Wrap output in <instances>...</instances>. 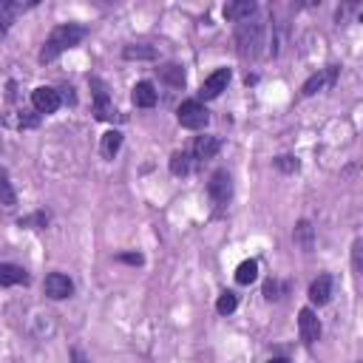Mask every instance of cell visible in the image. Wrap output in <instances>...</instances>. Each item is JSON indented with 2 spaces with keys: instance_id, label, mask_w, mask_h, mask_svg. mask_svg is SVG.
<instances>
[{
  "instance_id": "cell-17",
  "label": "cell",
  "mask_w": 363,
  "mask_h": 363,
  "mask_svg": "<svg viewBox=\"0 0 363 363\" xmlns=\"http://www.w3.org/2000/svg\"><path fill=\"white\" fill-rule=\"evenodd\" d=\"M119 147H122V133H119V130H108V133H102V145H99V150H102L105 159H113V156L119 153Z\"/></svg>"
},
{
  "instance_id": "cell-21",
  "label": "cell",
  "mask_w": 363,
  "mask_h": 363,
  "mask_svg": "<svg viewBox=\"0 0 363 363\" xmlns=\"http://www.w3.org/2000/svg\"><path fill=\"white\" fill-rule=\"evenodd\" d=\"M170 173H173V176H184V173H190V153L176 150V153L170 156Z\"/></svg>"
},
{
  "instance_id": "cell-15",
  "label": "cell",
  "mask_w": 363,
  "mask_h": 363,
  "mask_svg": "<svg viewBox=\"0 0 363 363\" xmlns=\"http://www.w3.org/2000/svg\"><path fill=\"white\" fill-rule=\"evenodd\" d=\"M292 238H295V244H298L303 252H312V247H315V227L303 218V221H298V224H295Z\"/></svg>"
},
{
  "instance_id": "cell-1",
  "label": "cell",
  "mask_w": 363,
  "mask_h": 363,
  "mask_svg": "<svg viewBox=\"0 0 363 363\" xmlns=\"http://www.w3.org/2000/svg\"><path fill=\"white\" fill-rule=\"evenodd\" d=\"M85 34H88L85 26H74V23H68V26H57V28L48 34L45 45L40 48V62H54L62 51H68V48H74L77 43H82Z\"/></svg>"
},
{
  "instance_id": "cell-14",
  "label": "cell",
  "mask_w": 363,
  "mask_h": 363,
  "mask_svg": "<svg viewBox=\"0 0 363 363\" xmlns=\"http://www.w3.org/2000/svg\"><path fill=\"white\" fill-rule=\"evenodd\" d=\"M329 295H332V278L329 275H318L312 281V286H309V301L318 303V306H323L329 301Z\"/></svg>"
},
{
  "instance_id": "cell-24",
  "label": "cell",
  "mask_w": 363,
  "mask_h": 363,
  "mask_svg": "<svg viewBox=\"0 0 363 363\" xmlns=\"http://www.w3.org/2000/svg\"><path fill=\"white\" fill-rule=\"evenodd\" d=\"M272 164H275V170H281V173H295V170L301 167V162H298L295 156H278Z\"/></svg>"
},
{
  "instance_id": "cell-16",
  "label": "cell",
  "mask_w": 363,
  "mask_h": 363,
  "mask_svg": "<svg viewBox=\"0 0 363 363\" xmlns=\"http://www.w3.org/2000/svg\"><path fill=\"white\" fill-rule=\"evenodd\" d=\"M0 284H3V286L28 284V272H26L23 267H14V264H0Z\"/></svg>"
},
{
  "instance_id": "cell-31",
  "label": "cell",
  "mask_w": 363,
  "mask_h": 363,
  "mask_svg": "<svg viewBox=\"0 0 363 363\" xmlns=\"http://www.w3.org/2000/svg\"><path fill=\"white\" fill-rule=\"evenodd\" d=\"M62 99H65V102H74V94H71V88H62Z\"/></svg>"
},
{
  "instance_id": "cell-25",
  "label": "cell",
  "mask_w": 363,
  "mask_h": 363,
  "mask_svg": "<svg viewBox=\"0 0 363 363\" xmlns=\"http://www.w3.org/2000/svg\"><path fill=\"white\" fill-rule=\"evenodd\" d=\"M45 224H48V213H43V210L20 218V227H45Z\"/></svg>"
},
{
  "instance_id": "cell-3",
  "label": "cell",
  "mask_w": 363,
  "mask_h": 363,
  "mask_svg": "<svg viewBox=\"0 0 363 363\" xmlns=\"http://www.w3.org/2000/svg\"><path fill=\"white\" fill-rule=\"evenodd\" d=\"M176 119H179V125H182V128H187V130H201V128L207 125L210 113H207V108H204L199 99H187V102H182V105H179Z\"/></svg>"
},
{
  "instance_id": "cell-7",
  "label": "cell",
  "mask_w": 363,
  "mask_h": 363,
  "mask_svg": "<svg viewBox=\"0 0 363 363\" xmlns=\"http://www.w3.org/2000/svg\"><path fill=\"white\" fill-rule=\"evenodd\" d=\"M31 105L37 113H54L60 105H62V94L57 88H48V85H40L31 91Z\"/></svg>"
},
{
  "instance_id": "cell-10",
  "label": "cell",
  "mask_w": 363,
  "mask_h": 363,
  "mask_svg": "<svg viewBox=\"0 0 363 363\" xmlns=\"http://www.w3.org/2000/svg\"><path fill=\"white\" fill-rule=\"evenodd\" d=\"M298 332H301V340L303 343H315L320 337V323H318V315L306 306L298 312Z\"/></svg>"
},
{
  "instance_id": "cell-6",
  "label": "cell",
  "mask_w": 363,
  "mask_h": 363,
  "mask_svg": "<svg viewBox=\"0 0 363 363\" xmlns=\"http://www.w3.org/2000/svg\"><path fill=\"white\" fill-rule=\"evenodd\" d=\"M337 77H340V68H337V65H326V68H320L318 74H312V77L303 82L301 94H303V96H315L318 91L332 88V85L337 82Z\"/></svg>"
},
{
  "instance_id": "cell-13",
  "label": "cell",
  "mask_w": 363,
  "mask_h": 363,
  "mask_svg": "<svg viewBox=\"0 0 363 363\" xmlns=\"http://www.w3.org/2000/svg\"><path fill=\"white\" fill-rule=\"evenodd\" d=\"M130 99H133V105H136V108H153V105H156V99H159V94H156V88H153L150 82H136V85H133V94H130Z\"/></svg>"
},
{
  "instance_id": "cell-19",
  "label": "cell",
  "mask_w": 363,
  "mask_h": 363,
  "mask_svg": "<svg viewBox=\"0 0 363 363\" xmlns=\"http://www.w3.org/2000/svg\"><path fill=\"white\" fill-rule=\"evenodd\" d=\"M28 6H34V3H28ZM28 6H23V3H14V0H6L3 6H0V23H3V31L11 26V20L23 11V9H28Z\"/></svg>"
},
{
  "instance_id": "cell-22",
  "label": "cell",
  "mask_w": 363,
  "mask_h": 363,
  "mask_svg": "<svg viewBox=\"0 0 363 363\" xmlns=\"http://www.w3.org/2000/svg\"><path fill=\"white\" fill-rule=\"evenodd\" d=\"M159 74H162V79H164L167 85H173V88H182V85H184V71H182L179 65H173V62L164 65Z\"/></svg>"
},
{
  "instance_id": "cell-18",
  "label": "cell",
  "mask_w": 363,
  "mask_h": 363,
  "mask_svg": "<svg viewBox=\"0 0 363 363\" xmlns=\"http://www.w3.org/2000/svg\"><path fill=\"white\" fill-rule=\"evenodd\" d=\"M255 278H258V261H255V258L241 261L238 269H235V281H238V284H252Z\"/></svg>"
},
{
  "instance_id": "cell-27",
  "label": "cell",
  "mask_w": 363,
  "mask_h": 363,
  "mask_svg": "<svg viewBox=\"0 0 363 363\" xmlns=\"http://www.w3.org/2000/svg\"><path fill=\"white\" fill-rule=\"evenodd\" d=\"M281 292H286L284 284H278V281H267V284H264V295H267V301H278Z\"/></svg>"
},
{
  "instance_id": "cell-29",
  "label": "cell",
  "mask_w": 363,
  "mask_h": 363,
  "mask_svg": "<svg viewBox=\"0 0 363 363\" xmlns=\"http://www.w3.org/2000/svg\"><path fill=\"white\" fill-rule=\"evenodd\" d=\"M116 261H122V264H142L145 258H142L139 252H119V255H116Z\"/></svg>"
},
{
  "instance_id": "cell-23",
  "label": "cell",
  "mask_w": 363,
  "mask_h": 363,
  "mask_svg": "<svg viewBox=\"0 0 363 363\" xmlns=\"http://www.w3.org/2000/svg\"><path fill=\"white\" fill-rule=\"evenodd\" d=\"M235 306H238V298L233 292H221L218 301H216V312L218 315H230V312H235Z\"/></svg>"
},
{
  "instance_id": "cell-26",
  "label": "cell",
  "mask_w": 363,
  "mask_h": 363,
  "mask_svg": "<svg viewBox=\"0 0 363 363\" xmlns=\"http://www.w3.org/2000/svg\"><path fill=\"white\" fill-rule=\"evenodd\" d=\"M0 187H3V207H14V187H11V182H9V173H3Z\"/></svg>"
},
{
  "instance_id": "cell-9",
  "label": "cell",
  "mask_w": 363,
  "mask_h": 363,
  "mask_svg": "<svg viewBox=\"0 0 363 363\" xmlns=\"http://www.w3.org/2000/svg\"><path fill=\"white\" fill-rule=\"evenodd\" d=\"M227 82H230V68H216V71L201 82L199 96H201V99H216V96L227 88Z\"/></svg>"
},
{
  "instance_id": "cell-20",
  "label": "cell",
  "mask_w": 363,
  "mask_h": 363,
  "mask_svg": "<svg viewBox=\"0 0 363 363\" xmlns=\"http://www.w3.org/2000/svg\"><path fill=\"white\" fill-rule=\"evenodd\" d=\"M122 57H125V60H156V48H153V45H142V43L136 45V43H133V45H125Z\"/></svg>"
},
{
  "instance_id": "cell-28",
  "label": "cell",
  "mask_w": 363,
  "mask_h": 363,
  "mask_svg": "<svg viewBox=\"0 0 363 363\" xmlns=\"http://www.w3.org/2000/svg\"><path fill=\"white\" fill-rule=\"evenodd\" d=\"M352 264H354V269L363 275V238L354 241V247H352Z\"/></svg>"
},
{
  "instance_id": "cell-8",
  "label": "cell",
  "mask_w": 363,
  "mask_h": 363,
  "mask_svg": "<svg viewBox=\"0 0 363 363\" xmlns=\"http://www.w3.org/2000/svg\"><path fill=\"white\" fill-rule=\"evenodd\" d=\"M43 286H45V295L54 298V301H62V298H68L74 292V281L65 272H48Z\"/></svg>"
},
{
  "instance_id": "cell-30",
  "label": "cell",
  "mask_w": 363,
  "mask_h": 363,
  "mask_svg": "<svg viewBox=\"0 0 363 363\" xmlns=\"http://www.w3.org/2000/svg\"><path fill=\"white\" fill-rule=\"evenodd\" d=\"M71 357H74V363H88V360H85V354H82L79 349H71Z\"/></svg>"
},
{
  "instance_id": "cell-32",
  "label": "cell",
  "mask_w": 363,
  "mask_h": 363,
  "mask_svg": "<svg viewBox=\"0 0 363 363\" xmlns=\"http://www.w3.org/2000/svg\"><path fill=\"white\" fill-rule=\"evenodd\" d=\"M267 363H289L286 357H272V360H267Z\"/></svg>"
},
{
  "instance_id": "cell-5",
  "label": "cell",
  "mask_w": 363,
  "mask_h": 363,
  "mask_svg": "<svg viewBox=\"0 0 363 363\" xmlns=\"http://www.w3.org/2000/svg\"><path fill=\"white\" fill-rule=\"evenodd\" d=\"M207 193H210L216 207H227V201L233 199V179H230V173L227 170H216L210 176V182H207Z\"/></svg>"
},
{
  "instance_id": "cell-11",
  "label": "cell",
  "mask_w": 363,
  "mask_h": 363,
  "mask_svg": "<svg viewBox=\"0 0 363 363\" xmlns=\"http://www.w3.org/2000/svg\"><path fill=\"white\" fill-rule=\"evenodd\" d=\"M252 14H255V3L252 0H235V3L224 6V17L230 23H247V20H252Z\"/></svg>"
},
{
  "instance_id": "cell-4",
  "label": "cell",
  "mask_w": 363,
  "mask_h": 363,
  "mask_svg": "<svg viewBox=\"0 0 363 363\" xmlns=\"http://www.w3.org/2000/svg\"><path fill=\"white\" fill-rule=\"evenodd\" d=\"M91 88H94V116L102 119V122H111V119H119L113 102H111V94H108V85L99 79V77H91L88 79Z\"/></svg>"
},
{
  "instance_id": "cell-2",
  "label": "cell",
  "mask_w": 363,
  "mask_h": 363,
  "mask_svg": "<svg viewBox=\"0 0 363 363\" xmlns=\"http://www.w3.org/2000/svg\"><path fill=\"white\" fill-rule=\"evenodd\" d=\"M235 45H238V54L241 57L255 60L264 51V45H267V26H264V20L238 23V28H235Z\"/></svg>"
},
{
  "instance_id": "cell-12",
  "label": "cell",
  "mask_w": 363,
  "mask_h": 363,
  "mask_svg": "<svg viewBox=\"0 0 363 363\" xmlns=\"http://www.w3.org/2000/svg\"><path fill=\"white\" fill-rule=\"evenodd\" d=\"M218 147H221L218 136L204 133V136H196V142H193V156H196L199 162H207V159H213V156L218 153Z\"/></svg>"
}]
</instances>
